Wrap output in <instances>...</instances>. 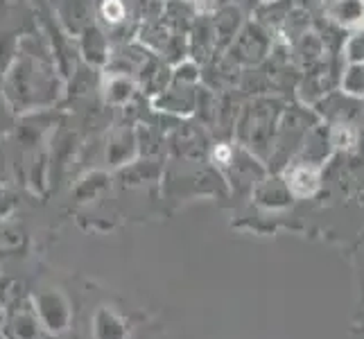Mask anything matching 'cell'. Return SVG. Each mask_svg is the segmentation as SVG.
<instances>
[{"instance_id":"obj_1","label":"cell","mask_w":364,"mask_h":339,"mask_svg":"<svg viewBox=\"0 0 364 339\" xmlns=\"http://www.w3.org/2000/svg\"><path fill=\"white\" fill-rule=\"evenodd\" d=\"M272 39L265 32V28L258 23H249L235 34L231 45V59L240 64H260L269 53Z\"/></svg>"},{"instance_id":"obj_2","label":"cell","mask_w":364,"mask_h":339,"mask_svg":"<svg viewBox=\"0 0 364 339\" xmlns=\"http://www.w3.org/2000/svg\"><path fill=\"white\" fill-rule=\"evenodd\" d=\"M321 18L337 32H360L364 28V0H321Z\"/></svg>"},{"instance_id":"obj_3","label":"cell","mask_w":364,"mask_h":339,"mask_svg":"<svg viewBox=\"0 0 364 339\" xmlns=\"http://www.w3.org/2000/svg\"><path fill=\"white\" fill-rule=\"evenodd\" d=\"M319 113L331 122H355V118L362 113V102L355 95H348L344 91L340 93H328L321 97L319 102Z\"/></svg>"},{"instance_id":"obj_4","label":"cell","mask_w":364,"mask_h":339,"mask_svg":"<svg viewBox=\"0 0 364 339\" xmlns=\"http://www.w3.org/2000/svg\"><path fill=\"white\" fill-rule=\"evenodd\" d=\"M287 185L296 197H310L319 188V170L310 161H304L287 172Z\"/></svg>"},{"instance_id":"obj_5","label":"cell","mask_w":364,"mask_h":339,"mask_svg":"<svg viewBox=\"0 0 364 339\" xmlns=\"http://www.w3.org/2000/svg\"><path fill=\"white\" fill-rule=\"evenodd\" d=\"M328 138L331 147L342 149V152H350L358 141H360V129L355 127V122H331L328 124Z\"/></svg>"},{"instance_id":"obj_6","label":"cell","mask_w":364,"mask_h":339,"mask_svg":"<svg viewBox=\"0 0 364 339\" xmlns=\"http://www.w3.org/2000/svg\"><path fill=\"white\" fill-rule=\"evenodd\" d=\"M237 28H240V11L235 7H224L215 18V43L235 39Z\"/></svg>"},{"instance_id":"obj_7","label":"cell","mask_w":364,"mask_h":339,"mask_svg":"<svg viewBox=\"0 0 364 339\" xmlns=\"http://www.w3.org/2000/svg\"><path fill=\"white\" fill-rule=\"evenodd\" d=\"M342 86L344 93L360 97L364 93V64H350L348 72L342 75Z\"/></svg>"},{"instance_id":"obj_8","label":"cell","mask_w":364,"mask_h":339,"mask_svg":"<svg viewBox=\"0 0 364 339\" xmlns=\"http://www.w3.org/2000/svg\"><path fill=\"white\" fill-rule=\"evenodd\" d=\"M346 55L353 64H364V28L350 36V41L346 43Z\"/></svg>"},{"instance_id":"obj_9","label":"cell","mask_w":364,"mask_h":339,"mask_svg":"<svg viewBox=\"0 0 364 339\" xmlns=\"http://www.w3.org/2000/svg\"><path fill=\"white\" fill-rule=\"evenodd\" d=\"M102 14H105V21L109 23H120L124 18V5L120 0H107L102 7Z\"/></svg>"},{"instance_id":"obj_10","label":"cell","mask_w":364,"mask_h":339,"mask_svg":"<svg viewBox=\"0 0 364 339\" xmlns=\"http://www.w3.org/2000/svg\"><path fill=\"white\" fill-rule=\"evenodd\" d=\"M231 158H233L231 147H227V145H218V149H215V161H220L222 166H227V163H231Z\"/></svg>"},{"instance_id":"obj_11","label":"cell","mask_w":364,"mask_h":339,"mask_svg":"<svg viewBox=\"0 0 364 339\" xmlns=\"http://www.w3.org/2000/svg\"><path fill=\"white\" fill-rule=\"evenodd\" d=\"M195 5H197V9H202V11H213L218 7V0H195Z\"/></svg>"}]
</instances>
